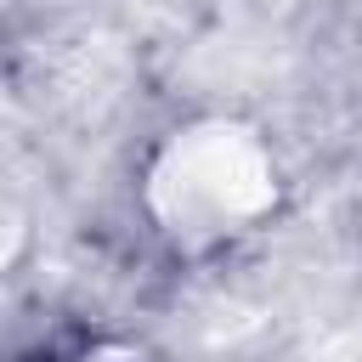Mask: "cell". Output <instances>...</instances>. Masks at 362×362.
I'll return each mask as SVG.
<instances>
[{"label":"cell","instance_id":"6da1fadb","mask_svg":"<svg viewBox=\"0 0 362 362\" xmlns=\"http://www.w3.org/2000/svg\"><path fill=\"white\" fill-rule=\"evenodd\" d=\"M153 181L175 232H232L272 198V164L260 158V147L221 124L181 136Z\"/></svg>","mask_w":362,"mask_h":362}]
</instances>
